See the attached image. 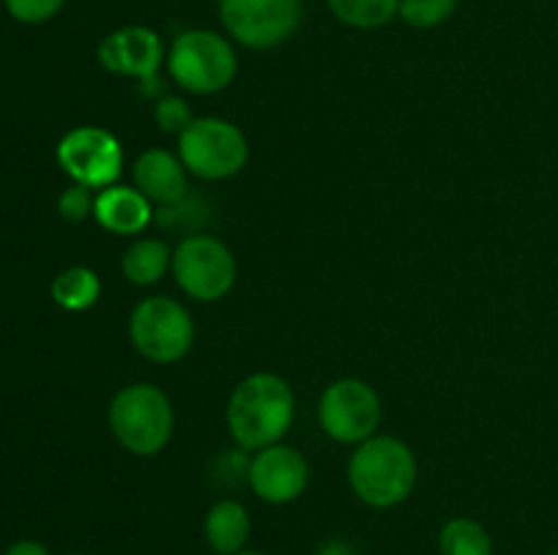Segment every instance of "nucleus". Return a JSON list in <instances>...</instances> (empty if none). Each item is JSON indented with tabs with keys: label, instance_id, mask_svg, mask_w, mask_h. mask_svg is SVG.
Segmentation results:
<instances>
[{
	"label": "nucleus",
	"instance_id": "f03ea898",
	"mask_svg": "<svg viewBox=\"0 0 558 555\" xmlns=\"http://www.w3.org/2000/svg\"><path fill=\"white\" fill-rule=\"evenodd\" d=\"M349 488L371 509H392L417 484V457L396 435H371L349 457Z\"/></svg>",
	"mask_w": 558,
	"mask_h": 555
},
{
	"label": "nucleus",
	"instance_id": "cd10ccee",
	"mask_svg": "<svg viewBox=\"0 0 558 555\" xmlns=\"http://www.w3.org/2000/svg\"><path fill=\"white\" fill-rule=\"evenodd\" d=\"M548 555H558V550H554V553H548Z\"/></svg>",
	"mask_w": 558,
	"mask_h": 555
},
{
	"label": "nucleus",
	"instance_id": "412c9836",
	"mask_svg": "<svg viewBox=\"0 0 558 555\" xmlns=\"http://www.w3.org/2000/svg\"><path fill=\"white\" fill-rule=\"evenodd\" d=\"M153 118H156L158 128L163 131V134H183L185 128L191 125V120H194V112H191L189 101L180 96H163L158 98V103L153 107Z\"/></svg>",
	"mask_w": 558,
	"mask_h": 555
},
{
	"label": "nucleus",
	"instance_id": "a211bd4d",
	"mask_svg": "<svg viewBox=\"0 0 558 555\" xmlns=\"http://www.w3.org/2000/svg\"><path fill=\"white\" fill-rule=\"evenodd\" d=\"M439 555H494V539L483 522L452 517L439 528Z\"/></svg>",
	"mask_w": 558,
	"mask_h": 555
},
{
	"label": "nucleus",
	"instance_id": "39448f33",
	"mask_svg": "<svg viewBox=\"0 0 558 555\" xmlns=\"http://www.w3.org/2000/svg\"><path fill=\"white\" fill-rule=\"evenodd\" d=\"M129 335L136 351L156 365L180 362L194 346V319L172 297H147L131 310Z\"/></svg>",
	"mask_w": 558,
	"mask_h": 555
},
{
	"label": "nucleus",
	"instance_id": "6e6552de",
	"mask_svg": "<svg viewBox=\"0 0 558 555\" xmlns=\"http://www.w3.org/2000/svg\"><path fill=\"white\" fill-rule=\"evenodd\" d=\"M218 16L234 44L265 52L298 33L303 0H218Z\"/></svg>",
	"mask_w": 558,
	"mask_h": 555
},
{
	"label": "nucleus",
	"instance_id": "2eb2a0df",
	"mask_svg": "<svg viewBox=\"0 0 558 555\" xmlns=\"http://www.w3.org/2000/svg\"><path fill=\"white\" fill-rule=\"evenodd\" d=\"M205 542L216 555H234L245 550L251 539V515L240 501L223 498L207 509Z\"/></svg>",
	"mask_w": 558,
	"mask_h": 555
},
{
	"label": "nucleus",
	"instance_id": "f257e3e1",
	"mask_svg": "<svg viewBox=\"0 0 558 555\" xmlns=\"http://www.w3.org/2000/svg\"><path fill=\"white\" fill-rule=\"evenodd\" d=\"M294 422V392L276 373H251L227 400V428L240 449L281 444Z\"/></svg>",
	"mask_w": 558,
	"mask_h": 555
},
{
	"label": "nucleus",
	"instance_id": "9d476101",
	"mask_svg": "<svg viewBox=\"0 0 558 555\" xmlns=\"http://www.w3.org/2000/svg\"><path fill=\"white\" fill-rule=\"evenodd\" d=\"M123 147L118 136L98 125L71 128L58 141V163L76 185L90 190H104L114 185L123 174Z\"/></svg>",
	"mask_w": 558,
	"mask_h": 555
},
{
	"label": "nucleus",
	"instance_id": "aec40b11",
	"mask_svg": "<svg viewBox=\"0 0 558 555\" xmlns=\"http://www.w3.org/2000/svg\"><path fill=\"white\" fill-rule=\"evenodd\" d=\"M458 0H401L398 5V16L407 22L409 27H417V30H430V27H439L456 14Z\"/></svg>",
	"mask_w": 558,
	"mask_h": 555
},
{
	"label": "nucleus",
	"instance_id": "1a4fd4ad",
	"mask_svg": "<svg viewBox=\"0 0 558 555\" xmlns=\"http://www.w3.org/2000/svg\"><path fill=\"white\" fill-rule=\"evenodd\" d=\"M319 424L338 444H363L381 424V397L363 379H338L322 392Z\"/></svg>",
	"mask_w": 558,
	"mask_h": 555
},
{
	"label": "nucleus",
	"instance_id": "393cba45",
	"mask_svg": "<svg viewBox=\"0 0 558 555\" xmlns=\"http://www.w3.org/2000/svg\"><path fill=\"white\" fill-rule=\"evenodd\" d=\"M314 555H357V550L347 542V539H325L316 547Z\"/></svg>",
	"mask_w": 558,
	"mask_h": 555
},
{
	"label": "nucleus",
	"instance_id": "20e7f679",
	"mask_svg": "<svg viewBox=\"0 0 558 555\" xmlns=\"http://www.w3.org/2000/svg\"><path fill=\"white\" fill-rule=\"evenodd\" d=\"M167 71L178 87L194 96L227 90L238 76V52L232 38L207 27H194L174 36L167 49Z\"/></svg>",
	"mask_w": 558,
	"mask_h": 555
},
{
	"label": "nucleus",
	"instance_id": "bb28decb",
	"mask_svg": "<svg viewBox=\"0 0 558 555\" xmlns=\"http://www.w3.org/2000/svg\"><path fill=\"white\" fill-rule=\"evenodd\" d=\"M65 555H87V553H65Z\"/></svg>",
	"mask_w": 558,
	"mask_h": 555
},
{
	"label": "nucleus",
	"instance_id": "9b49d317",
	"mask_svg": "<svg viewBox=\"0 0 558 555\" xmlns=\"http://www.w3.org/2000/svg\"><path fill=\"white\" fill-rule=\"evenodd\" d=\"M311 468L303 452L289 444H272L256 449L245 462V482L251 493L272 506H283L298 501L308 488Z\"/></svg>",
	"mask_w": 558,
	"mask_h": 555
},
{
	"label": "nucleus",
	"instance_id": "f8f14e48",
	"mask_svg": "<svg viewBox=\"0 0 558 555\" xmlns=\"http://www.w3.org/2000/svg\"><path fill=\"white\" fill-rule=\"evenodd\" d=\"M98 63L114 76H131L142 85L158 82V71L167 63V44L145 25H123L101 38Z\"/></svg>",
	"mask_w": 558,
	"mask_h": 555
},
{
	"label": "nucleus",
	"instance_id": "dca6fc26",
	"mask_svg": "<svg viewBox=\"0 0 558 555\" xmlns=\"http://www.w3.org/2000/svg\"><path fill=\"white\" fill-rule=\"evenodd\" d=\"M125 281L136 286H153L172 270V248L163 239L142 237L125 248L123 261H120Z\"/></svg>",
	"mask_w": 558,
	"mask_h": 555
},
{
	"label": "nucleus",
	"instance_id": "5701e85b",
	"mask_svg": "<svg viewBox=\"0 0 558 555\" xmlns=\"http://www.w3.org/2000/svg\"><path fill=\"white\" fill-rule=\"evenodd\" d=\"M93 205H96V196H90V188L85 185H71L60 194L58 199V212L63 221L69 223H82L85 218L93 215Z\"/></svg>",
	"mask_w": 558,
	"mask_h": 555
},
{
	"label": "nucleus",
	"instance_id": "423d86ee",
	"mask_svg": "<svg viewBox=\"0 0 558 555\" xmlns=\"http://www.w3.org/2000/svg\"><path fill=\"white\" fill-rule=\"evenodd\" d=\"M178 156L199 180H229L248 161V139L223 118H194L178 136Z\"/></svg>",
	"mask_w": 558,
	"mask_h": 555
},
{
	"label": "nucleus",
	"instance_id": "6ab92c4d",
	"mask_svg": "<svg viewBox=\"0 0 558 555\" xmlns=\"http://www.w3.org/2000/svg\"><path fill=\"white\" fill-rule=\"evenodd\" d=\"M338 22L357 30H379L398 16L401 0H327Z\"/></svg>",
	"mask_w": 558,
	"mask_h": 555
},
{
	"label": "nucleus",
	"instance_id": "0eeeda50",
	"mask_svg": "<svg viewBox=\"0 0 558 555\" xmlns=\"http://www.w3.org/2000/svg\"><path fill=\"white\" fill-rule=\"evenodd\" d=\"M172 275L196 303H218L238 281L232 250L210 234H189L172 250Z\"/></svg>",
	"mask_w": 558,
	"mask_h": 555
},
{
	"label": "nucleus",
	"instance_id": "ddd939ff",
	"mask_svg": "<svg viewBox=\"0 0 558 555\" xmlns=\"http://www.w3.org/2000/svg\"><path fill=\"white\" fill-rule=\"evenodd\" d=\"M134 188H140L153 205H178L189 196V169L178 152L150 147L134 161Z\"/></svg>",
	"mask_w": 558,
	"mask_h": 555
},
{
	"label": "nucleus",
	"instance_id": "4be33fe9",
	"mask_svg": "<svg viewBox=\"0 0 558 555\" xmlns=\"http://www.w3.org/2000/svg\"><path fill=\"white\" fill-rule=\"evenodd\" d=\"M3 5L22 25H41L63 11L65 0H3Z\"/></svg>",
	"mask_w": 558,
	"mask_h": 555
},
{
	"label": "nucleus",
	"instance_id": "7ed1b4c3",
	"mask_svg": "<svg viewBox=\"0 0 558 555\" xmlns=\"http://www.w3.org/2000/svg\"><path fill=\"white\" fill-rule=\"evenodd\" d=\"M107 422L118 444L136 457H153L172 441L174 408L167 392L136 381L123 386L107 408Z\"/></svg>",
	"mask_w": 558,
	"mask_h": 555
},
{
	"label": "nucleus",
	"instance_id": "a878e982",
	"mask_svg": "<svg viewBox=\"0 0 558 555\" xmlns=\"http://www.w3.org/2000/svg\"><path fill=\"white\" fill-rule=\"evenodd\" d=\"M234 555H267V553H262V550H240V553Z\"/></svg>",
	"mask_w": 558,
	"mask_h": 555
},
{
	"label": "nucleus",
	"instance_id": "f3484780",
	"mask_svg": "<svg viewBox=\"0 0 558 555\" xmlns=\"http://www.w3.org/2000/svg\"><path fill=\"white\" fill-rule=\"evenodd\" d=\"M49 292H52L54 305H60L69 313H82V310L93 308L101 297V278L90 267H69V270L54 275Z\"/></svg>",
	"mask_w": 558,
	"mask_h": 555
},
{
	"label": "nucleus",
	"instance_id": "b1692460",
	"mask_svg": "<svg viewBox=\"0 0 558 555\" xmlns=\"http://www.w3.org/2000/svg\"><path fill=\"white\" fill-rule=\"evenodd\" d=\"M3 555H52L47 544L36 542V539H16L14 544L5 547Z\"/></svg>",
	"mask_w": 558,
	"mask_h": 555
},
{
	"label": "nucleus",
	"instance_id": "4468645a",
	"mask_svg": "<svg viewBox=\"0 0 558 555\" xmlns=\"http://www.w3.org/2000/svg\"><path fill=\"white\" fill-rule=\"evenodd\" d=\"M93 218L107 232L129 237V234L145 232L153 223V218H156V210H153V201L140 188L114 183L96 194Z\"/></svg>",
	"mask_w": 558,
	"mask_h": 555
}]
</instances>
